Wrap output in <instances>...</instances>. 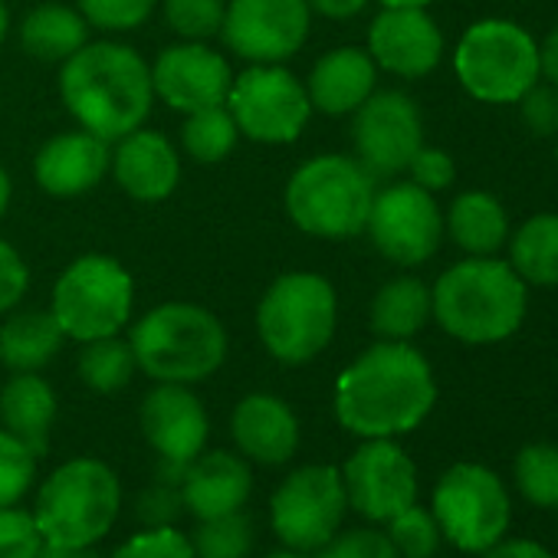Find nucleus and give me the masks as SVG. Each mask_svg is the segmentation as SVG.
Here are the masks:
<instances>
[{
  "instance_id": "nucleus-1",
  "label": "nucleus",
  "mask_w": 558,
  "mask_h": 558,
  "mask_svg": "<svg viewBox=\"0 0 558 558\" xmlns=\"http://www.w3.org/2000/svg\"><path fill=\"white\" fill-rule=\"evenodd\" d=\"M434 404L437 381L430 362L411 342L378 339L336 381V417L365 440L411 434Z\"/></svg>"
},
{
  "instance_id": "nucleus-2",
  "label": "nucleus",
  "mask_w": 558,
  "mask_h": 558,
  "mask_svg": "<svg viewBox=\"0 0 558 558\" xmlns=\"http://www.w3.org/2000/svg\"><path fill=\"white\" fill-rule=\"evenodd\" d=\"M60 96L80 129L102 142H119L142 129L151 112V66L125 44H86L63 63Z\"/></svg>"
},
{
  "instance_id": "nucleus-3",
  "label": "nucleus",
  "mask_w": 558,
  "mask_h": 558,
  "mask_svg": "<svg viewBox=\"0 0 558 558\" xmlns=\"http://www.w3.org/2000/svg\"><path fill=\"white\" fill-rule=\"evenodd\" d=\"M437 326L463 345H496L515 336L529 313V287L499 256H466L430 287Z\"/></svg>"
},
{
  "instance_id": "nucleus-4",
  "label": "nucleus",
  "mask_w": 558,
  "mask_h": 558,
  "mask_svg": "<svg viewBox=\"0 0 558 558\" xmlns=\"http://www.w3.org/2000/svg\"><path fill=\"white\" fill-rule=\"evenodd\" d=\"M138 368L155 381L194 385L210 378L227 359L220 319L194 303H161L148 310L129 336Z\"/></svg>"
},
{
  "instance_id": "nucleus-5",
  "label": "nucleus",
  "mask_w": 558,
  "mask_h": 558,
  "mask_svg": "<svg viewBox=\"0 0 558 558\" xmlns=\"http://www.w3.org/2000/svg\"><path fill=\"white\" fill-rule=\"evenodd\" d=\"M375 201V178L349 155H316L293 171L287 181L290 220L323 240H345L365 233L368 210Z\"/></svg>"
},
{
  "instance_id": "nucleus-6",
  "label": "nucleus",
  "mask_w": 558,
  "mask_h": 558,
  "mask_svg": "<svg viewBox=\"0 0 558 558\" xmlns=\"http://www.w3.org/2000/svg\"><path fill=\"white\" fill-rule=\"evenodd\" d=\"M339 300L319 272H283L256 306V336L283 365H306L336 336Z\"/></svg>"
},
{
  "instance_id": "nucleus-7",
  "label": "nucleus",
  "mask_w": 558,
  "mask_h": 558,
  "mask_svg": "<svg viewBox=\"0 0 558 558\" xmlns=\"http://www.w3.org/2000/svg\"><path fill=\"white\" fill-rule=\"evenodd\" d=\"M119 476L96 457L66 460L37 493L34 519L47 545H96L116 525Z\"/></svg>"
},
{
  "instance_id": "nucleus-8",
  "label": "nucleus",
  "mask_w": 558,
  "mask_h": 558,
  "mask_svg": "<svg viewBox=\"0 0 558 558\" xmlns=\"http://www.w3.org/2000/svg\"><path fill=\"white\" fill-rule=\"evenodd\" d=\"M453 73L476 102L515 106L542 80L538 40L515 21H476L453 50Z\"/></svg>"
},
{
  "instance_id": "nucleus-9",
  "label": "nucleus",
  "mask_w": 558,
  "mask_h": 558,
  "mask_svg": "<svg viewBox=\"0 0 558 558\" xmlns=\"http://www.w3.org/2000/svg\"><path fill=\"white\" fill-rule=\"evenodd\" d=\"M132 306H135L132 272L106 253H86L60 272L50 313L66 339L93 342V339L119 336L132 319Z\"/></svg>"
},
{
  "instance_id": "nucleus-10",
  "label": "nucleus",
  "mask_w": 558,
  "mask_h": 558,
  "mask_svg": "<svg viewBox=\"0 0 558 558\" xmlns=\"http://www.w3.org/2000/svg\"><path fill=\"white\" fill-rule=\"evenodd\" d=\"M440 535L460 551L483 555L506 538L512 499L502 480L483 463H453L434 489L430 506Z\"/></svg>"
},
{
  "instance_id": "nucleus-11",
  "label": "nucleus",
  "mask_w": 558,
  "mask_h": 558,
  "mask_svg": "<svg viewBox=\"0 0 558 558\" xmlns=\"http://www.w3.org/2000/svg\"><path fill=\"white\" fill-rule=\"evenodd\" d=\"M227 109L240 135L259 145H290L313 119L306 83L283 63H256L233 76Z\"/></svg>"
},
{
  "instance_id": "nucleus-12",
  "label": "nucleus",
  "mask_w": 558,
  "mask_h": 558,
  "mask_svg": "<svg viewBox=\"0 0 558 558\" xmlns=\"http://www.w3.org/2000/svg\"><path fill=\"white\" fill-rule=\"evenodd\" d=\"M349 499L342 470L329 463H310L293 470L269 499L272 532L293 551L323 548L345 519Z\"/></svg>"
},
{
  "instance_id": "nucleus-13",
  "label": "nucleus",
  "mask_w": 558,
  "mask_h": 558,
  "mask_svg": "<svg viewBox=\"0 0 558 558\" xmlns=\"http://www.w3.org/2000/svg\"><path fill=\"white\" fill-rule=\"evenodd\" d=\"M365 233L385 259L398 266H421L440 250L444 210L430 191L414 181H395L375 191Z\"/></svg>"
},
{
  "instance_id": "nucleus-14",
  "label": "nucleus",
  "mask_w": 558,
  "mask_h": 558,
  "mask_svg": "<svg viewBox=\"0 0 558 558\" xmlns=\"http://www.w3.org/2000/svg\"><path fill=\"white\" fill-rule=\"evenodd\" d=\"M313 27L306 0H230L220 37L227 50L250 66L287 63L303 50Z\"/></svg>"
},
{
  "instance_id": "nucleus-15",
  "label": "nucleus",
  "mask_w": 558,
  "mask_h": 558,
  "mask_svg": "<svg viewBox=\"0 0 558 558\" xmlns=\"http://www.w3.org/2000/svg\"><path fill=\"white\" fill-rule=\"evenodd\" d=\"M352 142L355 158L372 178H395L408 171L424 145V119L417 102L398 89H375L355 112Z\"/></svg>"
},
{
  "instance_id": "nucleus-16",
  "label": "nucleus",
  "mask_w": 558,
  "mask_h": 558,
  "mask_svg": "<svg viewBox=\"0 0 558 558\" xmlns=\"http://www.w3.org/2000/svg\"><path fill=\"white\" fill-rule=\"evenodd\" d=\"M342 483L349 506L372 522H388L417 502V466L391 437L365 440L349 457Z\"/></svg>"
},
{
  "instance_id": "nucleus-17",
  "label": "nucleus",
  "mask_w": 558,
  "mask_h": 558,
  "mask_svg": "<svg viewBox=\"0 0 558 558\" xmlns=\"http://www.w3.org/2000/svg\"><path fill=\"white\" fill-rule=\"evenodd\" d=\"M233 83V70L227 57L210 50L207 44L181 40L165 47L151 63V89L174 112H197L207 106L227 102Z\"/></svg>"
},
{
  "instance_id": "nucleus-18",
  "label": "nucleus",
  "mask_w": 558,
  "mask_h": 558,
  "mask_svg": "<svg viewBox=\"0 0 558 558\" xmlns=\"http://www.w3.org/2000/svg\"><path fill=\"white\" fill-rule=\"evenodd\" d=\"M368 57L378 70L421 80L444 60V34L427 8H381L368 27Z\"/></svg>"
},
{
  "instance_id": "nucleus-19",
  "label": "nucleus",
  "mask_w": 558,
  "mask_h": 558,
  "mask_svg": "<svg viewBox=\"0 0 558 558\" xmlns=\"http://www.w3.org/2000/svg\"><path fill=\"white\" fill-rule=\"evenodd\" d=\"M142 430L161 460L191 463L207 444L210 421L187 385L158 381L142 401Z\"/></svg>"
},
{
  "instance_id": "nucleus-20",
  "label": "nucleus",
  "mask_w": 558,
  "mask_h": 558,
  "mask_svg": "<svg viewBox=\"0 0 558 558\" xmlns=\"http://www.w3.org/2000/svg\"><path fill=\"white\" fill-rule=\"evenodd\" d=\"M112 151L99 135L76 129L53 135L34 158V178L50 197H83L109 174Z\"/></svg>"
},
{
  "instance_id": "nucleus-21",
  "label": "nucleus",
  "mask_w": 558,
  "mask_h": 558,
  "mask_svg": "<svg viewBox=\"0 0 558 558\" xmlns=\"http://www.w3.org/2000/svg\"><path fill=\"white\" fill-rule=\"evenodd\" d=\"M230 437L246 460L279 466L300 447V421L283 398L246 395L230 414Z\"/></svg>"
},
{
  "instance_id": "nucleus-22",
  "label": "nucleus",
  "mask_w": 558,
  "mask_h": 558,
  "mask_svg": "<svg viewBox=\"0 0 558 558\" xmlns=\"http://www.w3.org/2000/svg\"><path fill=\"white\" fill-rule=\"evenodd\" d=\"M109 171L129 197L155 204L174 194L181 181V158L161 132L135 129L116 142Z\"/></svg>"
},
{
  "instance_id": "nucleus-23",
  "label": "nucleus",
  "mask_w": 558,
  "mask_h": 558,
  "mask_svg": "<svg viewBox=\"0 0 558 558\" xmlns=\"http://www.w3.org/2000/svg\"><path fill=\"white\" fill-rule=\"evenodd\" d=\"M253 473L243 463V457L230 450H210L197 453L187 466V476L181 483L184 509L201 519H217L227 512H240L250 499Z\"/></svg>"
},
{
  "instance_id": "nucleus-24",
  "label": "nucleus",
  "mask_w": 558,
  "mask_h": 558,
  "mask_svg": "<svg viewBox=\"0 0 558 558\" xmlns=\"http://www.w3.org/2000/svg\"><path fill=\"white\" fill-rule=\"evenodd\" d=\"M378 89V66L362 47H339L316 60L306 80L313 112L352 116Z\"/></svg>"
},
{
  "instance_id": "nucleus-25",
  "label": "nucleus",
  "mask_w": 558,
  "mask_h": 558,
  "mask_svg": "<svg viewBox=\"0 0 558 558\" xmlns=\"http://www.w3.org/2000/svg\"><path fill=\"white\" fill-rule=\"evenodd\" d=\"M57 421V395L40 372H14L0 388V427L14 434L34 457H44L50 447V427Z\"/></svg>"
},
{
  "instance_id": "nucleus-26",
  "label": "nucleus",
  "mask_w": 558,
  "mask_h": 558,
  "mask_svg": "<svg viewBox=\"0 0 558 558\" xmlns=\"http://www.w3.org/2000/svg\"><path fill=\"white\" fill-rule=\"evenodd\" d=\"M444 230L466 256H496L509 240V214L486 191H463L444 214Z\"/></svg>"
},
{
  "instance_id": "nucleus-27",
  "label": "nucleus",
  "mask_w": 558,
  "mask_h": 558,
  "mask_svg": "<svg viewBox=\"0 0 558 558\" xmlns=\"http://www.w3.org/2000/svg\"><path fill=\"white\" fill-rule=\"evenodd\" d=\"M434 319L430 287L417 276H395L375 293L368 326L385 342H411Z\"/></svg>"
},
{
  "instance_id": "nucleus-28",
  "label": "nucleus",
  "mask_w": 558,
  "mask_h": 558,
  "mask_svg": "<svg viewBox=\"0 0 558 558\" xmlns=\"http://www.w3.org/2000/svg\"><path fill=\"white\" fill-rule=\"evenodd\" d=\"M66 336L50 310L14 313L0 326V362L11 372H40L63 349Z\"/></svg>"
},
{
  "instance_id": "nucleus-29",
  "label": "nucleus",
  "mask_w": 558,
  "mask_h": 558,
  "mask_svg": "<svg viewBox=\"0 0 558 558\" xmlns=\"http://www.w3.org/2000/svg\"><path fill=\"white\" fill-rule=\"evenodd\" d=\"M89 44V24L76 8L40 4L21 21V47L40 63H66Z\"/></svg>"
},
{
  "instance_id": "nucleus-30",
  "label": "nucleus",
  "mask_w": 558,
  "mask_h": 558,
  "mask_svg": "<svg viewBox=\"0 0 558 558\" xmlns=\"http://www.w3.org/2000/svg\"><path fill=\"white\" fill-rule=\"evenodd\" d=\"M509 263L525 287H558V214H532L509 233Z\"/></svg>"
},
{
  "instance_id": "nucleus-31",
  "label": "nucleus",
  "mask_w": 558,
  "mask_h": 558,
  "mask_svg": "<svg viewBox=\"0 0 558 558\" xmlns=\"http://www.w3.org/2000/svg\"><path fill=\"white\" fill-rule=\"evenodd\" d=\"M236 142H240V129H236L227 102L207 106V109H197V112H187V119L181 125V148L197 165H217V161H223L236 148Z\"/></svg>"
},
{
  "instance_id": "nucleus-32",
  "label": "nucleus",
  "mask_w": 558,
  "mask_h": 558,
  "mask_svg": "<svg viewBox=\"0 0 558 558\" xmlns=\"http://www.w3.org/2000/svg\"><path fill=\"white\" fill-rule=\"evenodd\" d=\"M135 368H138L135 352H132L129 339H119V336L83 342V352H80V362H76V372H80L83 385L99 391V395L122 391L132 381Z\"/></svg>"
},
{
  "instance_id": "nucleus-33",
  "label": "nucleus",
  "mask_w": 558,
  "mask_h": 558,
  "mask_svg": "<svg viewBox=\"0 0 558 558\" xmlns=\"http://www.w3.org/2000/svg\"><path fill=\"white\" fill-rule=\"evenodd\" d=\"M515 489L538 509H558V447L529 444L512 463Z\"/></svg>"
},
{
  "instance_id": "nucleus-34",
  "label": "nucleus",
  "mask_w": 558,
  "mask_h": 558,
  "mask_svg": "<svg viewBox=\"0 0 558 558\" xmlns=\"http://www.w3.org/2000/svg\"><path fill=\"white\" fill-rule=\"evenodd\" d=\"M194 558H246L253 548V522L250 515L227 512L217 519H201L197 532L191 535Z\"/></svg>"
},
{
  "instance_id": "nucleus-35",
  "label": "nucleus",
  "mask_w": 558,
  "mask_h": 558,
  "mask_svg": "<svg viewBox=\"0 0 558 558\" xmlns=\"http://www.w3.org/2000/svg\"><path fill=\"white\" fill-rule=\"evenodd\" d=\"M388 538L398 548V558H434L440 545V525L430 509L411 502L388 519Z\"/></svg>"
},
{
  "instance_id": "nucleus-36",
  "label": "nucleus",
  "mask_w": 558,
  "mask_h": 558,
  "mask_svg": "<svg viewBox=\"0 0 558 558\" xmlns=\"http://www.w3.org/2000/svg\"><path fill=\"white\" fill-rule=\"evenodd\" d=\"M227 0H165V21L181 40L207 44L220 37Z\"/></svg>"
},
{
  "instance_id": "nucleus-37",
  "label": "nucleus",
  "mask_w": 558,
  "mask_h": 558,
  "mask_svg": "<svg viewBox=\"0 0 558 558\" xmlns=\"http://www.w3.org/2000/svg\"><path fill=\"white\" fill-rule=\"evenodd\" d=\"M34 476H37L34 450L0 427V506H14L17 499H24Z\"/></svg>"
},
{
  "instance_id": "nucleus-38",
  "label": "nucleus",
  "mask_w": 558,
  "mask_h": 558,
  "mask_svg": "<svg viewBox=\"0 0 558 558\" xmlns=\"http://www.w3.org/2000/svg\"><path fill=\"white\" fill-rule=\"evenodd\" d=\"M155 4L158 0H76V11L96 31L129 34L151 17Z\"/></svg>"
},
{
  "instance_id": "nucleus-39",
  "label": "nucleus",
  "mask_w": 558,
  "mask_h": 558,
  "mask_svg": "<svg viewBox=\"0 0 558 558\" xmlns=\"http://www.w3.org/2000/svg\"><path fill=\"white\" fill-rule=\"evenodd\" d=\"M44 545L47 542L34 512L0 506V558H37Z\"/></svg>"
},
{
  "instance_id": "nucleus-40",
  "label": "nucleus",
  "mask_w": 558,
  "mask_h": 558,
  "mask_svg": "<svg viewBox=\"0 0 558 558\" xmlns=\"http://www.w3.org/2000/svg\"><path fill=\"white\" fill-rule=\"evenodd\" d=\"M313 558H398V548L388 538V532L349 529V532H336L323 548L313 551Z\"/></svg>"
},
{
  "instance_id": "nucleus-41",
  "label": "nucleus",
  "mask_w": 558,
  "mask_h": 558,
  "mask_svg": "<svg viewBox=\"0 0 558 558\" xmlns=\"http://www.w3.org/2000/svg\"><path fill=\"white\" fill-rule=\"evenodd\" d=\"M112 558H194V548L184 532H178L174 525H161L132 535L116 548Z\"/></svg>"
},
{
  "instance_id": "nucleus-42",
  "label": "nucleus",
  "mask_w": 558,
  "mask_h": 558,
  "mask_svg": "<svg viewBox=\"0 0 558 558\" xmlns=\"http://www.w3.org/2000/svg\"><path fill=\"white\" fill-rule=\"evenodd\" d=\"M515 106H519L522 125L535 138H555L558 135V86L538 80Z\"/></svg>"
},
{
  "instance_id": "nucleus-43",
  "label": "nucleus",
  "mask_w": 558,
  "mask_h": 558,
  "mask_svg": "<svg viewBox=\"0 0 558 558\" xmlns=\"http://www.w3.org/2000/svg\"><path fill=\"white\" fill-rule=\"evenodd\" d=\"M135 512L142 519L145 529H161V525H174L184 512V496L178 486H168V483H151L138 502H135Z\"/></svg>"
},
{
  "instance_id": "nucleus-44",
  "label": "nucleus",
  "mask_w": 558,
  "mask_h": 558,
  "mask_svg": "<svg viewBox=\"0 0 558 558\" xmlns=\"http://www.w3.org/2000/svg\"><path fill=\"white\" fill-rule=\"evenodd\" d=\"M408 174H411V181H414L417 187H424V191H430V194H440V191H447V187L457 181V165H453V158H450L444 148H427V145H421L417 155H414L411 165H408Z\"/></svg>"
},
{
  "instance_id": "nucleus-45",
  "label": "nucleus",
  "mask_w": 558,
  "mask_h": 558,
  "mask_svg": "<svg viewBox=\"0 0 558 558\" xmlns=\"http://www.w3.org/2000/svg\"><path fill=\"white\" fill-rule=\"evenodd\" d=\"M27 290H31V266L8 240H0V316L11 313Z\"/></svg>"
},
{
  "instance_id": "nucleus-46",
  "label": "nucleus",
  "mask_w": 558,
  "mask_h": 558,
  "mask_svg": "<svg viewBox=\"0 0 558 558\" xmlns=\"http://www.w3.org/2000/svg\"><path fill=\"white\" fill-rule=\"evenodd\" d=\"M483 558H555V555L532 538H499L493 548L483 551Z\"/></svg>"
},
{
  "instance_id": "nucleus-47",
  "label": "nucleus",
  "mask_w": 558,
  "mask_h": 558,
  "mask_svg": "<svg viewBox=\"0 0 558 558\" xmlns=\"http://www.w3.org/2000/svg\"><path fill=\"white\" fill-rule=\"evenodd\" d=\"M313 14H323L329 21H349L368 8V0H306Z\"/></svg>"
},
{
  "instance_id": "nucleus-48",
  "label": "nucleus",
  "mask_w": 558,
  "mask_h": 558,
  "mask_svg": "<svg viewBox=\"0 0 558 558\" xmlns=\"http://www.w3.org/2000/svg\"><path fill=\"white\" fill-rule=\"evenodd\" d=\"M538 66H542V80L558 86V24L548 31V37L538 47Z\"/></svg>"
},
{
  "instance_id": "nucleus-49",
  "label": "nucleus",
  "mask_w": 558,
  "mask_h": 558,
  "mask_svg": "<svg viewBox=\"0 0 558 558\" xmlns=\"http://www.w3.org/2000/svg\"><path fill=\"white\" fill-rule=\"evenodd\" d=\"M37 558H99L93 545H44Z\"/></svg>"
},
{
  "instance_id": "nucleus-50",
  "label": "nucleus",
  "mask_w": 558,
  "mask_h": 558,
  "mask_svg": "<svg viewBox=\"0 0 558 558\" xmlns=\"http://www.w3.org/2000/svg\"><path fill=\"white\" fill-rule=\"evenodd\" d=\"M11 194H14V184H11V174L0 168V220H4L8 207H11Z\"/></svg>"
},
{
  "instance_id": "nucleus-51",
  "label": "nucleus",
  "mask_w": 558,
  "mask_h": 558,
  "mask_svg": "<svg viewBox=\"0 0 558 558\" xmlns=\"http://www.w3.org/2000/svg\"><path fill=\"white\" fill-rule=\"evenodd\" d=\"M381 8H427L434 0H378Z\"/></svg>"
},
{
  "instance_id": "nucleus-52",
  "label": "nucleus",
  "mask_w": 558,
  "mask_h": 558,
  "mask_svg": "<svg viewBox=\"0 0 558 558\" xmlns=\"http://www.w3.org/2000/svg\"><path fill=\"white\" fill-rule=\"evenodd\" d=\"M8 31H11V14H8V4L0 0V47L8 40Z\"/></svg>"
},
{
  "instance_id": "nucleus-53",
  "label": "nucleus",
  "mask_w": 558,
  "mask_h": 558,
  "mask_svg": "<svg viewBox=\"0 0 558 558\" xmlns=\"http://www.w3.org/2000/svg\"><path fill=\"white\" fill-rule=\"evenodd\" d=\"M266 558H310V555H306V551H293V548H290V551H272V555H266Z\"/></svg>"
},
{
  "instance_id": "nucleus-54",
  "label": "nucleus",
  "mask_w": 558,
  "mask_h": 558,
  "mask_svg": "<svg viewBox=\"0 0 558 558\" xmlns=\"http://www.w3.org/2000/svg\"><path fill=\"white\" fill-rule=\"evenodd\" d=\"M555 161H558V135H555Z\"/></svg>"
}]
</instances>
